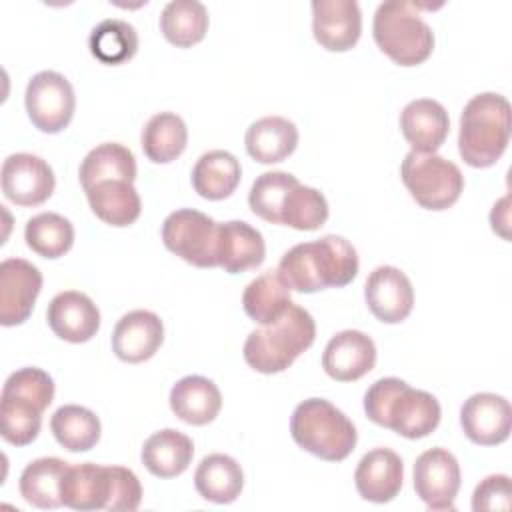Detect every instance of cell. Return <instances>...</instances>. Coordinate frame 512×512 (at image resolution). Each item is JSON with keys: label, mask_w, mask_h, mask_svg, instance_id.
<instances>
[{"label": "cell", "mask_w": 512, "mask_h": 512, "mask_svg": "<svg viewBox=\"0 0 512 512\" xmlns=\"http://www.w3.org/2000/svg\"><path fill=\"white\" fill-rule=\"evenodd\" d=\"M366 416L396 434L416 440L434 432L442 418L440 402L426 390L388 376L376 380L364 394Z\"/></svg>", "instance_id": "2"}, {"label": "cell", "mask_w": 512, "mask_h": 512, "mask_svg": "<svg viewBox=\"0 0 512 512\" xmlns=\"http://www.w3.org/2000/svg\"><path fill=\"white\" fill-rule=\"evenodd\" d=\"M164 340V324L150 310H132L124 314L112 332L114 354L128 364L150 360Z\"/></svg>", "instance_id": "18"}, {"label": "cell", "mask_w": 512, "mask_h": 512, "mask_svg": "<svg viewBox=\"0 0 512 512\" xmlns=\"http://www.w3.org/2000/svg\"><path fill=\"white\" fill-rule=\"evenodd\" d=\"M416 496L430 510H454L460 490V464L446 448H430L414 464Z\"/></svg>", "instance_id": "10"}, {"label": "cell", "mask_w": 512, "mask_h": 512, "mask_svg": "<svg viewBox=\"0 0 512 512\" xmlns=\"http://www.w3.org/2000/svg\"><path fill=\"white\" fill-rule=\"evenodd\" d=\"M90 52L102 64L118 66L128 62L138 50V34L132 24L120 18H106L96 24L88 38Z\"/></svg>", "instance_id": "36"}, {"label": "cell", "mask_w": 512, "mask_h": 512, "mask_svg": "<svg viewBox=\"0 0 512 512\" xmlns=\"http://www.w3.org/2000/svg\"><path fill=\"white\" fill-rule=\"evenodd\" d=\"M400 130L412 152L436 154L450 132V118L440 102L418 98L402 108Z\"/></svg>", "instance_id": "20"}, {"label": "cell", "mask_w": 512, "mask_h": 512, "mask_svg": "<svg viewBox=\"0 0 512 512\" xmlns=\"http://www.w3.org/2000/svg\"><path fill=\"white\" fill-rule=\"evenodd\" d=\"M142 500V486L138 476L124 466H112V494L108 508L110 512L118 510H136Z\"/></svg>", "instance_id": "42"}, {"label": "cell", "mask_w": 512, "mask_h": 512, "mask_svg": "<svg viewBox=\"0 0 512 512\" xmlns=\"http://www.w3.org/2000/svg\"><path fill=\"white\" fill-rule=\"evenodd\" d=\"M218 226L220 222L200 210L180 208L162 222V242L172 254L192 266L216 268Z\"/></svg>", "instance_id": "8"}, {"label": "cell", "mask_w": 512, "mask_h": 512, "mask_svg": "<svg viewBox=\"0 0 512 512\" xmlns=\"http://www.w3.org/2000/svg\"><path fill=\"white\" fill-rule=\"evenodd\" d=\"M56 186L50 164L30 152L10 154L2 164V192L18 206L44 204Z\"/></svg>", "instance_id": "11"}, {"label": "cell", "mask_w": 512, "mask_h": 512, "mask_svg": "<svg viewBox=\"0 0 512 512\" xmlns=\"http://www.w3.org/2000/svg\"><path fill=\"white\" fill-rule=\"evenodd\" d=\"M290 434L300 448L326 462L348 458L358 440L352 420L324 398H308L294 408Z\"/></svg>", "instance_id": "5"}, {"label": "cell", "mask_w": 512, "mask_h": 512, "mask_svg": "<svg viewBox=\"0 0 512 512\" xmlns=\"http://www.w3.org/2000/svg\"><path fill=\"white\" fill-rule=\"evenodd\" d=\"M46 408L36 400L2 392L0 396V426L2 438L12 446H26L38 438L42 428V412Z\"/></svg>", "instance_id": "35"}, {"label": "cell", "mask_w": 512, "mask_h": 512, "mask_svg": "<svg viewBox=\"0 0 512 512\" xmlns=\"http://www.w3.org/2000/svg\"><path fill=\"white\" fill-rule=\"evenodd\" d=\"M292 304L294 302L290 298V288L280 278L278 270H268L260 274L246 286L242 294L244 312L248 314V318L262 326L280 320Z\"/></svg>", "instance_id": "29"}, {"label": "cell", "mask_w": 512, "mask_h": 512, "mask_svg": "<svg viewBox=\"0 0 512 512\" xmlns=\"http://www.w3.org/2000/svg\"><path fill=\"white\" fill-rule=\"evenodd\" d=\"M84 192L92 212L110 226H130L138 220L142 212V202L132 182L104 180Z\"/></svg>", "instance_id": "25"}, {"label": "cell", "mask_w": 512, "mask_h": 512, "mask_svg": "<svg viewBox=\"0 0 512 512\" xmlns=\"http://www.w3.org/2000/svg\"><path fill=\"white\" fill-rule=\"evenodd\" d=\"M460 426L474 444H502L508 440L512 428L510 402L492 392L472 394L460 408Z\"/></svg>", "instance_id": "14"}, {"label": "cell", "mask_w": 512, "mask_h": 512, "mask_svg": "<svg viewBox=\"0 0 512 512\" xmlns=\"http://www.w3.org/2000/svg\"><path fill=\"white\" fill-rule=\"evenodd\" d=\"M510 496L512 486L506 474H490L486 476L472 494V510L486 512V510H510Z\"/></svg>", "instance_id": "41"}, {"label": "cell", "mask_w": 512, "mask_h": 512, "mask_svg": "<svg viewBox=\"0 0 512 512\" xmlns=\"http://www.w3.org/2000/svg\"><path fill=\"white\" fill-rule=\"evenodd\" d=\"M192 440L174 428L154 432L142 446V464L158 478L180 476L192 462Z\"/></svg>", "instance_id": "26"}, {"label": "cell", "mask_w": 512, "mask_h": 512, "mask_svg": "<svg viewBox=\"0 0 512 512\" xmlns=\"http://www.w3.org/2000/svg\"><path fill=\"white\" fill-rule=\"evenodd\" d=\"M266 244L262 234L242 220L218 226V266L228 274L252 270L264 262Z\"/></svg>", "instance_id": "22"}, {"label": "cell", "mask_w": 512, "mask_h": 512, "mask_svg": "<svg viewBox=\"0 0 512 512\" xmlns=\"http://www.w3.org/2000/svg\"><path fill=\"white\" fill-rule=\"evenodd\" d=\"M142 150L154 164H168L176 160L188 142L186 122L174 112L154 114L142 128Z\"/></svg>", "instance_id": "32"}, {"label": "cell", "mask_w": 512, "mask_h": 512, "mask_svg": "<svg viewBox=\"0 0 512 512\" xmlns=\"http://www.w3.org/2000/svg\"><path fill=\"white\" fill-rule=\"evenodd\" d=\"M24 240L32 252L54 260L64 256L74 244V226L68 218L56 212L32 216L24 228Z\"/></svg>", "instance_id": "37"}, {"label": "cell", "mask_w": 512, "mask_h": 512, "mask_svg": "<svg viewBox=\"0 0 512 512\" xmlns=\"http://www.w3.org/2000/svg\"><path fill=\"white\" fill-rule=\"evenodd\" d=\"M368 310L384 324L406 320L414 306V288L410 278L396 266H378L364 284Z\"/></svg>", "instance_id": "13"}, {"label": "cell", "mask_w": 512, "mask_h": 512, "mask_svg": "<svg viewBox=\"0 0 512 512\" xmlns=\"http://www.w3.org/2000/svg\"><path fill=\"white\" fill-rule=\"evenodd\" d=\"M316 322L308 310L292 304L274 324L252 330L244 342L242 354L246 364L260 374H278L312 346Z\"/></svg>", "instance_id": "4"}, {"label": "cell", "mask_w": 512, "mask_h": 512, "mask_svg": "<svg viewBox=\"0 0 512 512\" xmlns=\"http://www.w3.org/2000/svg\"><path fill=\"white\" fill-rule=\"evenodd\" d=\"M70 464L56 456L32 460L20 474V494L36 508L62 506V478Z\"/></svg>", "instance_id": "30"}, {"label": "cell", "mask_w": 512, "mask_h": 512, "mask_svg": "<svg viewBox=\"0 0 512 512\" xmlns=\"http://www.w3.org/2000/svg\"><path fill=\"white\" fill-rule=\"evenodd\" d=\"M24 102L30 122L46 134L62 132L70 124L76 108L72 84L54 70H42L30 78Z\"/></svg>", "instance_id": "9"}, {"label": "cell", "mask_w": 512, "mask_h": 512, "mask_svg": "<svg viewBox=\"0 0 512 512\" xmlns=\"http://www.w3.org/2000/svg\"><path fill=\"white\" fill-rule=\"evenodd\" d=\"M42 290V272L24 258H6L0 264V324H24Z\"/></svg>", "instance_id": "12"}, {"label": "cell", "mask_w": 512, "mask_h": 512, "mask_svg": "<svg viewBox=\"0 0 512 512\" xmlns=\"http://www.w3.org/2000/svg\"><path fill=\"white\" fill-rule=\"evenodd\" d=\"M170 408L182 422L204 426L218 416L222 408V394L210 378L190 374L172 386Z\"/></svg>", "instance_id": "23"}, {"label": "cell", "mask_w": 512, "mask_h": 512, "mask_svg": "<svg viewBox=\"0 0 512 512\" xmlns=\"http://www.w3.org/2000/svg\"><path fill=\"white\" fill-rule=\"evenodd\" d=\"M400 178L410 196L426 210H446L460 198L464 176L460 168L438 154L408 152L400 166Z\"/></svg>", "instance_id": "7"}, {"label": "cell", "mask_w": 512, "mask_h": 512, "mask_svg": "<svg viewBox=\"0 0 512 512\" xmlns=\"http://www.w3.org/2000/svg\"><path fill=\"white\" fill-rule=\"evenodd\" d=\"M50 430L62 448L70 452H86L98 444L102 426L92 410L78 404H66L52 414Z\"/></svg>", "instance_id": "34"}, {"label": "cell", "mask_w": 512, "mask_h": 512, "mask_svg": "<svg viewBox=\"0 0 512 512\" xmlns=\"http://www.w3.org/2000/svg\"><path fill=\"white\" fill-rule=\"evenodd\" d=\"M62 504L74 510H106L112 494V466L84 462L62 478Z\"/></svg>", "instance_id": "21"}, {"label": "cell", "mask_w": 512, "mask_h": 512, "mask_svg": "<svg viewBox=\"0 0 512 512\" xmlns=\"http://www.w3.org/2000/svg\"><path fill=\"white\" fill-rule=\"evenodd\" d=\"M46 320L58 338L82 344L96 336L100 328V310L84 292L64 290L50 300Z\"/></svg>", "instance_id": "16"}, {"label": "cell", "mask_w": 512, "mask_h": 512, "mask_svg": "<svg viewBox=\"0 0 512 512\" xmlns=\"http://www.w3.org/2000/svg\"><path fill=\"white\" fill-rule=\"evenodd\" d=\"M246 152L260 164L286 160L298 146V128L282 116H264L252 122L244 136Z\"/></svg>", "instance_id": "24"}, {"label": "cell", "mask_w": 512, "mask_h": 512, "mask_svg": "<svg viewBox=\"0 0 512 512\" xmlns=\"http://www.w3.org/2000/svg\"><path fill=\"white\" fill-rule=\"evenodd\" d=\"M510 102L496 92L468 100L460 116L458 152L472 168L494 166L510 140Z\"/></svg>", "instance_id": "3"}, {"label": "cell", "mask_w": 512, "mask_h": 512, "mask_svg": "<svg viewBox=\"0 0 512 512\" xmlns=\"http://www.w3.org/2000/svg\"><path fill=\"white\" fill-rule=\"evenodd\" d=\"M376 364L374 340L360 330H342L332 336L322 354L324 372L338 382H354Z\"/></svg>", "instance_id": "17"}, {"label": "cell", "mask_w": 512, "mask_h": 512, "mask_svg": "<svg viewBox=\"0 0 512 512\" xmlns=\"http://www.w3.org/2000/svg\"><path fill=\"white\" fill-rule=\"evenodd\" d=\"M242 168L228 150L204 152L192 168V186L206 200H224L240 184Z\"/></svg>", "instance_id": "27"}, {"label": "cell", "mask_w": 512, "mask_h": 512, "mask_svg": "<svg viewBox=\"0 0 512 512\" xmlns=\"http://www.w3.org/2000/svg\"><path fill=\"white\" fill-rule=\"evenodd\" d=\"M362 32V12L354 0H314L312 34L328 52H346Z\"/></svg>", "instance_id": "15"}, {"label": "cell", "mask_w": 512, "mask_h": 512, "mask_svg": "<svg viewBox=\"0 0 512 512\" xmlns=\"http://www.w3.org/2000/svg\"><path fill=\"white\" fill-rule=\"evenodd\" d=\"M2 392H14V394L28 396V398L36 400L38 404H42L44 408H48L54 400V380L42 368L26 366V368L12 372L6 378Z\"/></svg>", "instance_id": "40"}, {"label": "cell", "mask_w": 512, "mask_h": 512, "mask_svg": "<svg viewBox=\"0 0 512 512\" xmlns=\"http://www.w3.org/2000/svg\"><path fill=\"white\" fill-rule=\"evenodd\" d=\"M104 180H126L134 184L136 158L126 146L118 142H104L84 156L80 164L82 188L88 190L90 186Z\"/></svg>", "instance_id": "33"}, {"label": "cell", "mask_w": 512, "mask_h": 512, "mask_svg": "<svg viewBox=\"0 0 512 512\" xmlns=\"http://www.w3.org/2000/svg\"><path fill=\"white\" fill-rule=\"evenodd\" d=\"M208 10L198 0H172L160 14V32L176 48H190L208 32Z\"/></svg>", "instance_id": "31"}, {"label": "cell", "mask_w": 512, "mask_h": 512, "mask_svg": "<svg viewBox=\"0 0 512 512\" xmlns=\"http://www.w3.org/2000/svg\"><path fill=\"white\" fill-rule=\"evenodd\" d=\"M276 270L290 290L312 294L350 284L358 274V254L344 236L328 234L292 246Z\"/></svg>", "instance_id": "1"}, {"label": "cell", "mask_w": 512, "mask_h": 512, "mask_svg": "<svg viewBox=\"0 0 512 512\" xmlns=\"http://www.w3.org/2000/svg\"><path fill=\"white\" fill-rule=\"evenodd\" d=\"M328 220V202L324 194L312 186L296 184L284 198L280 224L294 230H318Z\"/></svg>", "instance_id": "38"}, {"label": "cell", "mask_w": 512, "mask_h": 512, "mask_svg": "<svg viewBox=\"0 0 512 512\" xmlns=\"http://www.w3.org/2000/svg\"><path fill=\"white\" fill-rule=\"evenodd\" d=\"M372 34L378 48L400 66H418L434 50V32L414 2H382L374 14Z\"/></svg>", "instance_id": "6"}, {"label": "cell", "mask_w": 512, "mask_h": 512, "mask_svg": "<svg viewBox=\"0 0 512 512\" xmlns=\"http://www.w3.org/2000/svg\"><path fill=\"white\" fill-rule=\"evenodd\" d=\"M404 480V464L390 448H374L366 452L354 472L358 494L376 504L390 502L398 496Z\"/></svg>", "instance_id": "19"}, {"label": "cell", "mask_w": 512, "mask_h": 512, "mask_svg": "<svg viewBox=\"0 0 512 512\" xmlns=\"http://www.w3.org/2000/svg\"><path fill=\"white\" fill-rule=\"evenodd\" d=\"M194 486L204 500L214 504H230L242 492L244 474L232 456L210 454L198 464L194 472Z\"/></svg>", "instance_id": "28"}, {"label": "cell", "mask_w": 512, "mask_h": 512, "mask_svg": "<svg viewBox=\"0 0 512 512\" xmlns=\"http://www.w3.org/2000/svg\"><path fill=\"white\" fill-rule=\"evenodd\" d=\"M298 184V178L290 172L282 170H270L260 174L250 188L248 204L250 210L272 224H280V212L286 194Z\"/></svg>", "instance_id": "39"}]
</instances>
